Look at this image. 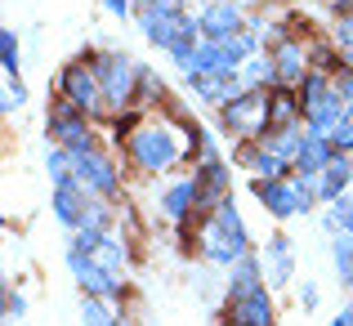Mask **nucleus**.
I'll list each match as a JSON object with an SVG mask.
<instances>
[{
	"label": "nucleus",
	"instance_id": "nucleus-38",
	"mask_svg": "<svg viewBox=\"0 0 353 326\" xmlns=\"http://www.w3.org/2000/svg\"><path fill=\"white\" fill-rule=\"evenodd\" d=\"M331 326H353V300L345 304V309L336 313V318H331Z\"/></svg>",
	"mask_w": 353,
	"mask_h": 326
},
{
	"label": "nucleus",
	"instance_id": "nucleus-15",
	"mask_svg": "<svg viewBox=\"0 0 353 326\" xmlns=\"http://www.w3.org/2000/svg\"><path fill=\"white\" fill-rule=\"evenodd\" d=\"M273 295L268 286L241 295V300H228V326H273Z\"/></svg>",
	"mask_w": 353,
	"mask_h": 326
},
{
	"label": "nucleus",
	"instance_id": "nucleus-4",
	"mask_svg": "<svg viewBox=\"0 0 353 326\" xmlns=\"http://www.w3.org/2000/svg\"><path fill=\"white\" fill-rule=\"evenodd\" d=\"M94 59V72L103 81V99H108V112H125L134 108V94H139V63L130 54H90Z\"/></svg>",
	"mask_w": 353,
	"mask_h": 326
},
{
	"label": "nucleus",
	"instance_id": "nucleus-36",
	"mask_svg": "<svg viewBox=\"0 0 353 326\" xmlns=\"http://www.w3.org/2000/svg\"><path fill=\"white\" fill-rule=\"evenodd\" d=\"M318 300H322V295H318V286H313V282H304V286H300V304H304V309H318Z\"/></svg>",
	"mask_w": 353,
	"mask_h": 326
},
{
	"label": "nucleus",
	"instance_id": "nucleus-22",
	"mask_svg": "<svg viewBox=\"0 0 353 326\" xmlns=\"http://www.w3.org/2000/svg\"><path fill=\"white\" fill-rule=\"evenodd\" d=\"M264 286V259L250 250V255H241L233 268H228V300H241V295L259 291Z\"/></svg>",
	"mask_w": 353,
	"mask_h": 326
},
{
	"label": "nucleus",
	"instance_id": "nucleus-7",
	"mask_svg": "<svg viewBox=\"0 0 353 326\" xmlns=\"http://www.w3.org/2000/svg\"><path fill=\"white\" fill-rule=\"evenodd\" d=\"M268 99H273V90H246V94H237L233 103L219 108V125L233 139H259L268 130Z\"/></svg>",
	"mask_w": 353,
	"mask_h": 326
},
{
	"label": "nucleus",
	"instance_id": "nucleus-14",
	"mask_svg": "<svg viewBox=\"0 0 353 326\" xmlns=\"http://www.w3.org/2000/svg\"><path fill=\"white\" fill-rule=\"evenodd\" d=\"M197 210H206L201 206V183L197 179H179V183H170V188L161 192V215L174 219L179 228H188V219L197 215Z\"/></svg>",
	"mask_w": 353,
	"mask_h": 326
},
{
	"label": "nucleus",
	"instance_id": "nucleus-27",
	"mask_svg": "<svg viewBox=\"0 0 353 326\" xmlns=\"http://www.w3.org/2000/svg\"><path fill=\"white\" fill-rule=\"evenodd\" d=\"M112 215H117V210H112V201H108V197H90V201H85V219H81V228L108 232V228H112ZM81 228H77V232H81Z\"/></svg>",
	"mask_w": 353,
	"mask_h": 326
},
{
	"label": "nucleus",
	"instance_id": "nucleus-16",
	"mask_svg": "<svg viewBox=\"0 0 353 326\" xmlns=\"http://www.w3.org/2000/svg\"><path fill=\"white\" fill-rule=\"evenodd\" d=\"M273 63H277V85H291V90H300V81L309 77V50H304L300 41H277L273 45Z\"/></svg>",
	"mask_w": 353,
	"mask_h": 326
},
{
	"label": "nucleus",
	"instance_id": "nucleus-20",
	"mask_svg": "<svg viewBox=\"0 0 353 326\" xmlns=\"http://www.w3.org/2000/svg\"><path fill=\"white\" fill-rule=\"evenodd\" d=\"M331 156H336V143H331V139H322V134H309V139H304V147L295 152V174L318 179V174L331 165Z\"/></svg>",
	"mask_w": 353,
	"mask_h": 326
},
{
	"label": "nucleus",
	"instance_id": "nucleus-9",
	"mask_svg": "<svg viewBox=\"0 0 353 326\" xmlns=\"http://www.w3.org/2000/svg\"><path fill=\"white\" fill-rule=\"evenodd\" d=\"M72 250H81V255H90L99 268H108L112 277H121L125 282V268H130V255H125V246H121L117 237H108V232H90V228H81L77 237H72Z\"/></svg>",
	"mask_w": 353,
	"mask_h": 326
},
{
	"label": "nucleus",
	"instance_id": "nucleus-5",
	"mask_svg": "<svg viewBox=\"0 0 353 326\" xmlns=\"http://www.w3.org/2000/svg\"><path fill=\"white\" fill-rule=\"evenodd\" d=\"M59 99H68L72 108H81L85 116H99L108 108L103 99V81L94 72V59H72L68 68L59 72Z\"/></svg>",
	"mask_w": 353,
	"mask_h": 326
},
{
	"label": "nucleus",
	"instance_id": "nucleus-37",
	"mask_svg": "<svg viewBox=\"0 0 353 326\" xmlns=\"http://www.w3.org/2000/svg\"><path fill=\"white\" fill-rule=\"evenodd\" d=\"M103 9H108V14H117V18H125L130 14V0H103Z\"/></svg>",
	"mask_w": 353,
	"mask_h": 326
},
{
	"label": "nucleus",
	"instance_id": "nucleus-3",
	"mask_svg": "<svg viewBox=\"0 0 353 326\" xmlns=\"http://www.w3.org/2000/svg\"><path fill=\"white\" fill-rule=\"evenodd\" d=\"M345 94L336 90V77L331 72H309L300 81V112H304V130L309 134H322L331 139L345 121Z\"/></svg>",
	"mask_w": 353,
	"mask_h": 326
},
{
	"label": "nucleus",
	"instance_id": "nucleus-8",
	"mask_svg": "<svg viewBox=\"0 0 353 326\" xmlns=\"http://www.w3.org/2000/svg\"><path fill=\"white\" fill-rule=\"evenodd\" d=\"M72 156H77V183L90 192V197L112 201L121 192V170H117V161L103 152V147H94V152H72Z\"/></svg>",
	"mask_w": 353,
	"mask_h": 326
},
{
	"label": "nucleus",
	"instance_id": "nucleus-18",
	"mask_svg": "<svg viewBox=\"0 0 353 326\" xmlns=\"http://www.w3.org/2000/svg\"><path fill=\"white\" fill-rule=\"evenodd\" d=\"M264 273H268V286H286L295 273V250H291V237L286 232H273V237L264 241Z\"/></svg>",
	"mask_w": 353,
	"mask_h": 326
},
{
	"label": "nucleus",
	"instance_id": "nucleus-11",
	"mask_svg": "<svg viewBox=\"0 0 353 326\" xmlns=\"http://www.w3.org/2000/svg\"><path fill=\"white\" fill-rule=\"evenodd\" d=\"M197 27H201V41H233V36L246 32V18L233 0H206L197 9Z\"/></svg>",
	"mask_w": 353,
	"mask_h": 326
},
{
	"label": "nucleus",
	"instance_id": "nucleus-31",
	"mask_svg": "<svg viewBox=\"0 0 353 326\" xmlns=\"http://www.w3.org/2000/svg\"><path fill=\"white\" fill-rule=\"evenodd\" d=\"M0 63H5V77H18V32L14 27H0Z\"/></svg>",
	"mask_w": 353,
	"mask_h": 326
},
{
	"label": "nucleus",
	"instance_id": "nucleus-6",
	"mask_svg": "<svg viewBox=\"0 0 353 326\" xmlns=\"http://www.w3.org/2000/svg\"><path fill=\"white\" fill-rule=\"evenodd\" d=\"M45 130H50L54 147H68V152H94V147H99V134L90 130V116L81 108H72L68 99H54V103H50Z\"/></svg>",
	"mask_w": 353,
	"mask_h": 326
},
{
	"label": "nucleus",
	"instance_id": "nucleus-10",
	"mask_svg": "<svg viewBox=\"0 0 353 326\" xmlns=\"http://www.w3.org/2000/svg\"><path fill=\"white\" fill-rule=\"evenodd\" d=\"M68 268H72V277H77V286L85 295H99V300H121V295H125V282H121V277H112L108 268H99L90 255H81V250H72V246H68Z\"/></svg>",
	"mask_w": 353,
	"mask_h": 326
},
{
	"label": "nucleus",
	"instance_id": "nucleus-30",
	"mask_svg": "<svg viewBox=\"0 0 353 326\" xmlns=\"http://www.w3.org/2000/svg\"><path fill=\"white\" fill-rule=\"evenodd\" d=\"M161 77H157L152 68H143V63H139V94H134V108L139 103H157V99H161Z\"/></svg>",
	"mask_w": 353,
	"mask_h": 326
},
{
	"label": "nucleus",
	"instance_id": "nucleus-28",
	"mask_svg": "<svg viewBox=\"0 0 353 326\" xmlns=\"http://www.w3.org/2000/svg\"><path fill=\"white\" fill-rule=\"evenodd\" d=\"M322 228H327V232H349V237H353V192L340 197L336 206L322 210Z\"/></svg>",
	"mask_w": 353,
	"mask_h": 326
},
{
	"label": "nucleus",
	"instance_id": "nucleus-23",
	"mask_svg": "<svg viewBox=\"0 0 353 326\" xmlns=\"http://www.w3.org/2000/svg\"><path fill=\"white\" fill-rule=\"evenodd\" d=\"M304 139H309V130H300V121H295V125H268L264 134H259V143L273 156H282V161L295 165V152L304 147Z\"/></svg>",
	"mask_w": 353,
	"mask_h": 326
},
{
	"label": "nucleus",
	"instance_id": "nucleus-1",
	"mask_svg": "<svg viewBox=\"0 0 353 326\" xmlns=\"http://www.w3.org/2000/svg\"><path fill=\"white\" fill-rule=\"evenodd\" d=\"M183 134H188V125L174 130L170 121L143 116V125L125 139V152L143 174H165L183 161V152H192V139H183Z\"/></svg>",
	"mask_w": 353,
	"mask_h": 326
},
{
	"label": "nucleus",
	"instance_id": "nucleus-24",
	"mask_svg": "<svg viewBox=\"0 0 353 326\" xmlns=\"http://www.w3.org/2000/svg\"><path fill=\"white\" fill-rule=\"evenodd\" d=\"M237 77H241V85H246V90H277V63H273V54H255V59H246Z\"/></svg>",
	"mask_w": 353,
	"mask_h": 326
},
{
	"label": "nucleus",
	"instance_id": "nucleus-12",
	"mask_svg": "<svg viewBox=\"0 0 353 326\" xmlns=\"http://www.w3.org/2000/svg\"><path fill=\"white\" fill-rule=\"evenodd\" d=\"M255 201L268 210L273 219H295L300 215V192H295V174L291 179H250Z\"/></svg>",
	"mask_w": 353,
	"mask_h": 326
},
{
	"label": "nucleus",
	"instance_id": "nucleus-21",
	"mask_svg": "<svg viewBox=\"0 0 353 326\" xmlns=\"http://www.w3.org/2000/svg\"><path fill=\"white\" fill-rule=\"evenodd\" d=\"M54 215H59L63 228H72L77 232L81 228V219H85V201H90V192L81 188V183H63V188H54Z\"/></svg>",
	"mask_w": 353,
	"mask_h": 326
},
{
	"label": "nucleus",
	"instance_id": "nucleus-17",
	"mask_svg": "<svg viewBox=\"0 0 353 326\" xmlns=\"http://www.w3.org/2000/svg\"><path fill=\"white\" fill-rule=\"evenodd\" d=\"M349 188H353V156L349 152H336V156H331V165L318 174V201L336 206L340 197H349Z\"/></svg>",
	"mask_w": 353,
	"mask_h": 326
},
{
	"label": "nucleus",
	"instance_id": "nucleus-35",
	"mask_svg": "<svg viewBox=\"0 0 353 326\" xmlns=\"http://www.w3.org/2000/svg\"><path fill=\"white\" fill-rule=\"evenodd\" d=\"M23 313H27V300H23V295H18V291H14V295H5V318H14V322H18Z\"/></svg>",
	"mask_w": 353,
	"mask_h": 326
},
{
	"label": "nucleus",
	"instance_id": "nucleus-25",
	"mask_svg": "<svg viewBox=\"0 0 353 326\" xmlns=\"http://www.w3.org/2000/svg\"><path fill=\"white\" fill-rule=\"evenodd\" d=\"M45 170H50L54 188H63V183H77V156H72L68 147H50V152H45Z\"/></svg>",
	"mask_w": 353,
	"mask_h": 326
},
{
	"label": "nucleus",
	"instance_id": "nucleus-34",
	"mask_svg": "<svg viewBox=\"0 0 353 326\" xmlns=\"http://www.w3.org/2000/svg\"><path fill=\"white\" fill-rule=\"evenodd\" d=\"M139 9H165V14H188L183 9V0H134Z\"/></svg>",
	"mask_w": 353,
	"mask_h": 326
},
{
	"label": "nucleus",
	"instance_id": "nucleus-33",
	"mask_svg": "<svg viewBox=\"0 0 353 326\" xmlns=\"http://www.w3.org/2000/svg\"><path fill=\"white\" fill-rule=\"evenodd\" d=\"M336 45H340V54H353V14H340V23H336Z\"/></svg>",
	"mask_w": 353,
	"mask_h": 326
},
{
	"label": "nucleus",
	"instance_id": "nucleus-2",
	"mask_svg": "<svg viewBox=\"0 0 353 326\" xmlns=\"http://www.w3.org/2000/svg\"><path fill=\"white\" fill-rule=\"evenodd\" d=\"M197 246H201V255H206L215 268H233L241 255H250V237H246V223H241L233 197H224L206 219H201Z\"/></svg>",
	"mask_w": 353,
	"mask_h": 326
},
{
	"label": "nucleus",
	"instance_id": "nucleus-29",
	"mask_svg": "<svg viewBox=\"0 0 353 326\" xmlns=\"http://www.w3.org/2000/svg\"><path fill=\"white\" fill-rule=\"evenodd\" d=\"M331 255H336V273H340V282H345V291H353V237L349 232H336Z\"/></svg>",
	"mask_w": 353,
	"mask_h": 326
},
{
	"label": "nucleus",
	"instance_id": "nucleus-13",
	"mask_svg": "<svg viewBox=\"0 0 353 326\" xmlns=\"http://www.w3.org/2000/svg\"><path fill=\"white\" fill-rule=\"evenodd\" d=\"M188 90L210 108H224V103H233L237 94H246L237 72H188Z\"/></svg>",
	"mask_w": 353,
	"mask_h": 326
},
{
	"label": "nucleus",
	"instance_id": "nucleus-32",
	"mask_svg": "<svg viewBox=\"0 0 353 326\" xmlns=\"http://www.w3.org/2000/svg\"><path fill=\"white\" fill-rule=\"evenodd\" d=\"M23 103H27V85H23L18 77H9V81H5V99H0V108H5V112H18Z\"/></svg>",
	"mask_w": 353,
	"mask_h": 326
},
{
	"label": "nucleus",
	"instance_id": "nucleus-26",
	"mask_svg": "<svg viewBox=\"0 0 353 326\" xmlns=\"http://www.w3.org/2000/svg\"><path fill=\"white\" fill-rule=\"evenodd\" d=\"M81 322L85 326H121V313L112 309V300L85 295V300H81Z\"/></svg>",
	"mask_w": 353,
	"mask_h": 326
},
{
	"label": "nucleus",
	"instance_id": "nucleus-19",
	"mask_svg": "<svg viewBox=\"0 0 353 326\" xmlns=\"http://www.w3.org/2000/svg\"><path fill=\"white\" fill-rule=\"evenodd\" d=\"M192 179L201 183V206H206V210H215L224 197H233V192H228V161H224V156H215V161H197Z\"/></svg>",
	"mask_w": 353,
	"mask_h": 326
}]
</instances>
